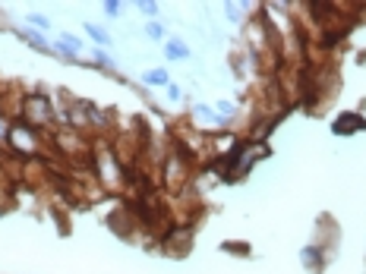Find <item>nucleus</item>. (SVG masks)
Here are the masks:
<instances>
[{
	"instance_id": "15",
	"label": "nucleus",
	"mask_w": 366,
	"mask_h": 274,
	"mask_svg": "<svg viewBox=\"0 0 366 274\" xmlns=\"http://www.w3.org/2000/svg\"><path fill=\"white\" fill-rule=\"evenodd\" d=\"M6 139H10V123L0 117V142H6Z\"/></svg>"
},
{
	"instance_id": "12",
	"label": "nucleus",
	"mask_w": 366,
	"mask_h": 274,
	"mask_svg": "<svg viewBox=\"0 0 366 274\" xmlns=\"http://www.w3.org/2000/svg\"><path fill=\"white\" fill-rule=\"evenodd\" d=\"M28 26H38V28H48L51 22L44 19V16H35V13H28Z\"/></svg>"
},
{
	"instance_id": "7",
	"label": "nucleus",
	"mask_w": 366,
	"mask_h": 274,
	"mask_svg": "<svg viewBox=\"0 0 366 274\" xmlns=\"http://www.w3.org/2000/svg\"><path fill=\"white\" fill-rule=\"evenodd\" d=\"M85 32L92 35V38H95V41H98V44H108V48H111V38H108V32H104V28L92 26V22H85Z\"/></svg>"
},
{
	"instance_id": "5",
	"label": "nucleus",
	"mask_w": 366,
	"mask_h": 274,
	"mask_svg": "<svg viewBox=\"0 0 366 274\" xmlns=\"http://www.w3.org/2000/svg\"><path fill=\"white\" fill-rule=\"evenodd\" d=\"M168 57H174V60H190V48H186L183 41H170V44H168Z\"/></svg>"
},
{
	"instance_id": "18",
	"label": "nucleus",
	"mask_w": 366,
	"mask_h": 274,
	"mask_svg": "<svg viewBox=\"0 0 366 274\" xmlns=\"http://www.w3.org/2000/svg\"><path fill=\"white\" fill-rule=\"evenodd\" d=\"M0 117H3V104H0Z\"/></svg>"
},
{
	"instance_id": "10",
	"label": "nucleus",
	"mask_w": 366,
	"mask_h": 274,
	"mask_svg": "<svg viewBox=\"0 0 366 274\" xmlns=\"http://www.w3.org/2000/svg\"><path fill=\"white\" fill-rule=\"evenodd\" d=\"M145 32H148V38H155V41H158V38H164L161 22H148V26H145Z\"/></svg>"
},
{
	"instance_id": "14",
	"label": "nucleus",
	"mask_w": 366,
	"mask_h": 274,
	"mask_svg": "<svg viewBox=\"0 0 366 274\" xmlns=\"http://www.w3.org/2000/svg\"><path fill=\"white\" fill-rule=\"evenodd\" d=\"M104 13H108V16H117V13H120V3H117V0H111V3H104Z\"/></svg>"
},
{
	"instance_id": "1",
	"label": "nucleus",
	"mask_w": 366,
	"mask_h": 274,
	"mask_svg": "<svg viewBox=\"0 0 366 274\" xmlns=\"http://www.w3.org/2000/svg\"><path fill=\"white\" fill-rule=\"evenodd\" d=\"M51 117H54V113H51V101L44 95H32L26 101V120H28V126H41V123H51Z\"/></svg>"
},
{
	"instance_id": "6",
	"label": "nucleus",
	"mask_w": 366,
	"mask_h": 274,
	"mask_svg": "<svg viewBox=\"0 0 366 274\" xmlns=\"http://www.w3.org/2000/svg\"><path fill=\"white\" fill-rule=\"evenodd\" d=\"M300 258H303V265H306V268H319V249H316V246H312V249L306 246L303 252H300Z\"/></svg>"
},
{
	"instance_id": "9",
	"label": "nucleus",
	"mask_w": 366,
	"mask_h": 274,
	"mask_svg": "<svg viewBox=\"0 0 366 274\" xmlns=\"http://www.w3.org/2000/svg\"><path fill=\"white\" fill-rule=\"evenodd\" d=\"M60 44H63V48L66 51H70V54H76V51H82V41H79V38H73V35H60Z\"/></svg>"
},
{
	"instance_id": "17",
	"label": "nucleus",
	"mask_w": 366,
	"mask_h": 274,
	"mask_svg": "<svg viewBox=\"0 0 366 274\" xmlns=\"http://www.w3.org/2000/svg\"><path fill=\"white\" fill-rule=\"evenodd\" d=\"M227 19L237 22V19H240V10H237V6H227Z\"/></svg>"
},
{
	"instance_id": "13",
	"label": "nucleus",
	"mask_w": 366,
	"mask_h": 274,
	"mask_svg": "<svg viewBox=\"0 0 366 274\" xmlns=\"http://www.w3.org/2000/svg\"><path fill=\"white\" fill-rule=\"evenodd\" d=\"M139 10H142L148 19H152V16H158V3H139Z\"/></svg>"
},
{
	"instance_id": "11",
	"label": "nucleus",
	"mask_w": 366,
	"mask_h": 274,
	"mask_svg": "<svg viewBox=\"0 0 366 274\" xmlns=\"http://www.w3.org/2000/svg\"><path fill=\"white\" fill-rule=\"evenodd\" d=\"M218 117H221V120L234 117V104H230V101H218Z\"/></svg>"
},
{
	"instance_id": "16",
	"label": "nucleus",
	"mask_w": 366,
	"mask_h": 274,
	"mask_svg": "<svg viewBox=\"0 0 366 274\" xmlns=\"http://www.w3.org/2000/svg\"><path fill=\"white\" fill-rule=\"evenodd\" d=\"M168 98H170V101H180V88H177V85H168Z\"/></svg>"
},
{
	"instance_id": "4",
	"label": "nucleus",
	"mask_w": 366,
	"mask_h": 274,
	"mask_svg": "<svg viewBox=\"0 0 366 274\" xmlns=\"http://www.w3.org/2000/svg\"><path fill=\"white\" fill-rule=\"evenodd\" d=\"M142 82H148V85H170V76L168 70H148L142 76Z\"/></svg>"
},
{
	"instance_id": "8",
	"label": "nucleus",
	"mask_w": 366,
	"mask_h": 274,
	"mask_svg": "<svg viewBox=\"0 0 366 274\" xmlns=\"http://www.w3.org/2000/svg\"><path fill=\"white\" fill-rule=\"evenodd\" d=\"M22 41H28V44H35V48H38V51H51V44H48V41H44V38H41L38 32H26V35H22Z\"/></svg>"
},
{
	"instance_id": "3",
	"label": "nucleus",
	"mask_w": 366,
	"mask_h": 274,
	"mask_svg": "<svg viewBox=\"0 0 366 274\" xmlns=\"http://www.w3.org/2000/svg\"><path fill=\"white\" fill-rule=\"evenodd\" d=\"M10 142H13V148H22L28 155V151H35V129L28 123H16L10 129Z\"/></svg>"
},
{
	"instance_id": "2",
	"label": "nucleus",
	"mask_w": 366,
	"mask_h": 274,
	"mask_svg": "<svg viewBox=\"0 0 366 274\" xmlns=\"http://www.w3.org/2000/svg\"><path fill=\"white\" fill-rule=\"evenodd\" d=\"M357 129H366V120L354 110H344L341 117H335V123H332L335 136H350V133H357Z\"/></svg>"
}]
</instances>
